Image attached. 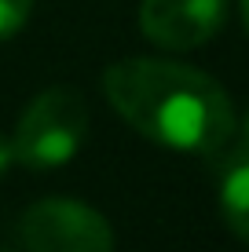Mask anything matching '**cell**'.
I'll list each match as a JSON object with an SVG mask.
<instances>
[{
    "instance_id": "7",
    "label": "cell",
    "mask_w": 249,
    "mask_h": 252,
    "mask_svg": "<svg viewBox=\"0 0 249 252\" xmlns=\"http://www.w3.org/2000/svg\"><path fill=\"white\" fill-rule=\"evenodd\" d=\"M11 164H15V143L7 135H0V176H4Z\"/></svg>"
},
{
    "instance_id": "5",
    "label": "cell",
    "mask_w": 249,
    "mask_h": 252,
    "mask_svg": "<svg viewBox=\"0 0 249 252\" xmlns=\"http://www.w3.org/2000/svg\"><path fill=\"white\" fill-rule=\"evenodd\" d=\"M216 197H220V212H224V223L231 227V234L249 241V143L246 139L227 146V154L220 158Z\"/></svg>"
},
{
    "instance_id": "2",
    "label": "cell",
    "mask_w": 249,
    "mask_h": 252,
    "mask_svg": "<svg viewBox=\"0 0 249 252\" xmlns=\"http://www.w3.org/2000/svg\"><path fill=\"white\" fill-rule=\"evenodd\" d=\"M88 135V102L77 88H48L26 106L15 125V161L26 168H59L81 150Z\"/></svg>"
},
{
    "instance_id": "1",
    "label": "cell",
    "mask_w": 249,
    "mask_h": 252,
    "mask_svg": "<svg viewBox=\"0 0 249 252\" xmlns=\"http://www.w3.org/2000/svg\"><path fill=\"white\" fill-rule=\"evenodd\" d=\"M110 106L140 135L179 154H220L235 110L209 73L169 59H121L103 73Z\"/></svg>"
},
{
    "instance_id": "9",
    "label": "cell",
    "mask_w": 249,
    "mask_h": 252,
    "mask_svg": "<svg viewBox=\"0 0 249 252\" xmlns=\"http://www.w3.org/2000/svg\"><path fill=\"white\" fill-rule=\"evenodd\" d=\"M242 139L249 143V114H246V121H242Z\"/></svg>"
},
{
    "instance_id": "3",
    "label": "cell",
    "mask_w": 249,
    "mask_h": 252,
    "mask_svg": "<svg viewBox=\"0 0 249 252\" xmlns=\"http://www.w3.org/2000/svg\"><path fill=\"white\" fill-rule=\"evenodd\" d=\"M19 238L30 252H114V230L92 205L44 197L19 220Z\"/></svg>"
},
{
    "instance_id": "6",
    "label": "cell",
    "mask_w": 249,
    "mask_h": 252,
    "mask_svg": "<svg viewBox=\"0 0 249 252\" xmlns=\"http://www.w3.org/2000/svg\"><path fill=\"white\" fill-rule=\"evenodd\" d=\"M30 7L33 0H0V40L15 37L22 30L26 19H30Z\"/></svg>"
},
{
    "instance_id": "8",
    "label": "cell",
    "mask_w": 249,
    "mask_h": 252,
    "mask_svg": "<svg viewBox=\"0 0 249 252\" xmlns=\"http://www.w3.org/2000/svg\"><path fill=\"white\" fill-rule=\"evenodd\" d=\"M242 22H246V30H249V0H242Z\"/></svg>"
},
{
    "instance_id": "4",
    "label": "cell",
    "mask_w": 249,
    "mask_h": 252,
    "mask_svg": "<svg viewBox=\"0 0 249 252\" xmlns=\"http://www.w3.org/2000/svg\"><path fill=\"white\" fill-rule=\"evenodd\" d=\"M227 19V0H143L140 30L150 44L169 51L202 48L220 33Z\"/></svg>"
}]
</instances>
